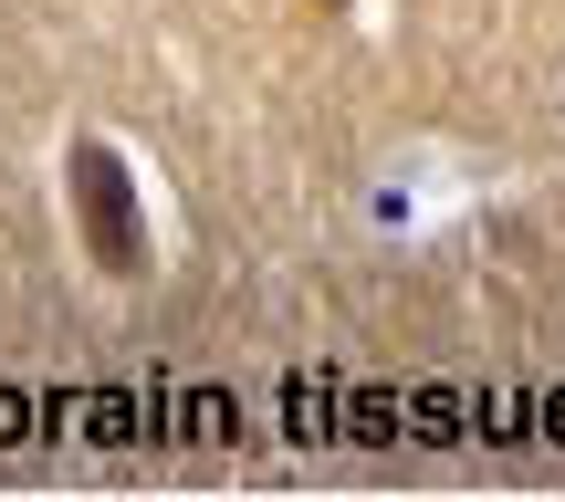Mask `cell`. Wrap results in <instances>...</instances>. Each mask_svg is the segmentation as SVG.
<instances>
[{"mask_svg":"<svg viewBox=\"0 0 565 502\" xmlns=\"http://www.w3.org/2000/svg\"><path fill=\"white\" fill-rule=\"evenodd\" d=\"M315 11H345V0H315Z\"/></svg>","mask_w":565,"mask_h":502,"instance_id":"cell-3","label":"cell"},{"mask_svg":"<svg viewBox=\"0 0 565 502\" xmlns=\"http://www.w3.org/2000/svg\"><path fill=\"white\" fill-rule=\"evenodd\" d=\"M0 440H42V398H21L11 377H0Z\"/></svg>","mask_w":565,"mask_h":502,"instance_id":"cell-2","label":"cell"},{"mask_svg":"<svg viewBox=\"0 0 565 502\" xmlns=\"http://www.w3.org/2000/svg\"><path fill=\"white\" fill-rule=\"evenodd\" d=\"M63 189H74L84 252H95L116 282H137V273H147V210H137V168H126L105 137H84L74 158H63Z\"/></svg>","mask_w":565,"mask_h":502,"instance_id":"cell-1","label":"cell"}]
</instances>
